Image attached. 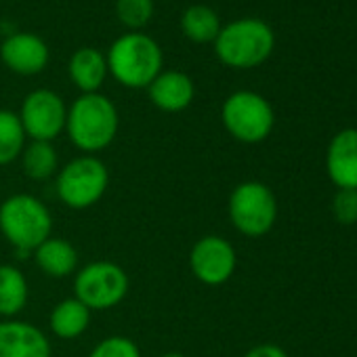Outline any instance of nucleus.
Here are the masks:
<instances>
[{
  "label": "nucleus",
  "instance_id": "1",
  "mask_svg": "<svg viewBox=\"0 0 357 357\" xmlns=\"http://www.w3.org/2000/svg\"><path fill=\"white\" fill-rule=\"evenodd\" d=\"M118 109L114 101L101 93L80 95L68 107L66 132L70 141L89 155L109 147L118 135Z\"/></svg>",
  "mask_w": 357,
  "mask_h": 357
},
{
  "label": "nucleus",
  "instance_id": "2",
  "mask_svg": "<svg viewBox=\"0 0 357 357\" xmlns=\"http://www.w3.org/2000/svg\"><path fill=\"white\" fill-rule=\"evenodd\" d=\"M105 59L109 76L126 89H147L164 63L160 45L145 32L118 36L109 45Z\"/></svg>",
  "mask_w": 357,
  "mask_h": 357
},
{
  "label": "nucleus",
  "instance_id": "3",
  "mask_svg": "<svg viewBox=\"0 0 357 357\" xmlns=\"http://www.w3.org/2000/svg\"><path fill=\"white\" fill-rule=\"evenodd\" d=\"M0 234L17 257H30L53 236V215L36 196L15 194L0 204Z\"/></svg>",
  "mask_w": 357,
  "mask_h": 357
},
{
  "label": "nucleus",
  "instance_id": "4",
  "mask_svg": "<svg viewBox=\"0 0 357 357\" xmlns=\"http://www.w3.org/2000/svg\"><path fill=\"white\" fill-rule=\"evenodd\" d=\"M213 47L223 66L234 70H252L271 57L275 36L263 20L244 17L223 26Z\"/></svg>",
  "mask_w": 357,
  "mask_h": 357
},
{
  "label": "nucleus",
  "instance_id": "5",
  "mask_svg": "<svg viewBox=\"0 0 357 357\" xmlns=\"http://www.w3.org/2000/svg\"><path fill=\"white\" fill-rule=\"evenodd\" d=\"M109 183L107 166L97 155H78L57 170L55 192L61 204L72 211H86L95 206Z\"/></svg>",
  "mask_w": 357,
  "mask_h": 357
},
{
  "label": "nucleus",
  "instance_id": "6",
  "mask_svg": "<svg viewBox=\"0 0 357 357\" xmlns=\"http://www.w3.org/2000/svg\"><path fill=\"white\" fill-rule=\"evenodd\" d=\"M221 122L236 141L252 145L271 135L275 114L263 95L255 91H236L221 107Z\"/></svg>",
  "mask_w": 357,
  "mask_h": 357
},
{
  "label": "nucleus",
  "instance_id": "7",
  "mask_svg": "<svg viewBox=\"0 0 357 357\" xmlns=\"http://www.w3.org/2000/svg\"><path fill=\"white\" fill-rule=\"evenodd\" d=\"M231 225L246 238H263L278 219V200L261 181H244L234 188L227 204Z\"/></svg>",
  "mask_w": 357,
  "mask_h": 357
},
{
  "label": "nucleus",
  "instance_id": "8",
  "mask_svg": "<svg viewBox=\"0 0 357 357\" xmlns=\"http://www.w3.org/2000/svg\"><path fill=\"white\" fill-rule=\"evenodd\" d=\"M126 271L112 261H93L74 275V296L89 311H107L118 307L128 294Z\"/></svg>",
  "mask_w": 357,
  "mask_h": 357
},
{
  "label": "nucleus",
  "instance_id": "9",
  "mask_svg": "<svg viewBox=\"0 0 357 357\" xmlns=\"http://www.w3.org/2000/svg\"><path fill=\"white\" fill-rule=\"evenodd\" d=\"M17 116L28 139L53 143L66 130L68 105L59 93L51 89H36L26 95Z\"/></svg>",
  "mask_w": 357,
  "mask_h": 357
},
{
  "label": "nucleus",
  "instance_id": "10",
  "mask_svg": "<svg viewBox=\"0 0 357 357\" xmlns=\"http://www.w3.org/2000/svg\"><path fill=\"white\" fill-rule=\"evenodd\" d=\"M190 267L196 280L202 284L221 286L234 275L238 267V255L234 244L225 238L204 236L194 244L190 252Z\"/></svg>",
  "mask_w": 357,
  "mask_h": 357
},
{
  "label": "nucleus",
  "instance_id": "11",
  "mask_svg": "<svg viewBox=\"0 0 357 357\" xmlns=\"http://www.w3.org/2000/svg\"><path fill=\"white\" fill-rule=\"evenodd\" d=\"M51 51L49 45L30 32L11 34L0 45V59L3 63L20 76H36L49 63Z\"/></svg>",
  "mask_w": 357,
  "mask_h": 357
},
{
  "label": "nucleus",
  "instance_id": "12",
  "mask_svg": "<svg viewBox=\"0 0 357 357\" xmlns=\"http://www.w3.org/2000/svg\"><path fill=\"white\" fill-rule=\"evenodd\" d=\"M0 357H51L47 334L28 321H0Z\"/></svg>",
  "mask_w": 357,
  "mask_h": 357
},
{
  "label": "nucleus",
  "instance_id": "13",
  "mask_svg": "<svg viewBox=\"0 0 357 357\" xmlns=\"http://www.w3.org/2000/svg\"><path fill=\"white\" fill-rule=\"evenodd\" d=\"M326 170L338 190H357V128H344L332 137Z\"/></svg>",
  "mask_w": 357,
  "mask_h": 357
},
{
  "label": "nucleus",
  "instance_id": "14",
  "mask_svg": "<svg viewBox=\"0 0 357 357\" xmlns=\"http://www.w3.org/2000/svg\"><path fill=\"white\" fill-rule=\"evenodd\" d=\"M149 101L166 114H176L183 112L192 105L196 97V84L194 80L178 70H162L153 82L147 86Z\"/></svg>",
  "mask_w": 357,
  "mask_h": 357
},
{
  "label": "nucleus",
  "instance_id": "15",
  "mask_svg": "<svg viewBox=\"0 0 357 357\" xmlns=\"http://www.w3.org/2000/svg\"><path fill=\"white\" fill-rule=\"evenodd\" d=\"M68 74L70 80L76 84V89L86 95V93H99L107 78V59L105 55L95 49V47H82L78 49L68 63Z\"/></svg>",
  "mask_w": 357,
  "mask_h": 357
},
{
  "label": "nucleus",
  "instance_id": "16",
  "mask_svg": "<svg viewBox=\"0 0 357 357\" xmlns=\"http://www.w3.org/2000/svg\"><path fill=\"white\" fill-rule=\"evenodd\" d=\"M32 255L40 271L49 278H68L78 271V252L63 238L51 236Z\"/></svg>",
  "mask_w": 357,
  "mask_h": 357
},
{
  "label": "nucleus",
  "instance_id": "17",
  "mask_svg": "<svg viewBox=\"0 0 357 357\" xmlns=\"http://www.w3.org/2000/svg\"><path fill=\"white\" fill-rule=\"evenodd\" d=\"M89 324H91V311L76 296L59 301L49 315L51 332L63 340L78 338L80 334L86 332Z\"/></svg>",
  "mask_w": 357,
  "mask_h": 357
},
{
  "label": "nucleus",
  "instance_id": "18",
  "mask_svg": "<svg viewBox=\"0 0 357 357\" xmlns=\"http://www.w3.org/2000/svg\"><path fill=\"white\" fill-rule=\"evenodd\" d=\"M30 298L26 275L15 265H0V317L13 319L20 315Z\"/></svg>",
  "mask_w": 357,
  "mask_h": 357
},
{
  "label": "nucleus",
  "instance_id": "19",
  "mask_svg": "<svg viewBox=\"0 0 357 357\" xmlns=\"http://www.w3.org/2000/svg\"><path fill=\"white\" fill-rule=\"evenodd\" d=\"M181 32L196 45H213L221 32V20L215 9L206 5H192L181 13Z\"/></svg>",
  "mask_w": 357,
  "mask_h": 357
},
{
  "label": "nucleus",
  "instance_id": "20",
  "mask_svg": "<svg viewBox=\"0 0 357 357\" xmlns=\"http://www.w3.org/2000/svg\"><path fill=\"white\" fill-rule=\"evenodd\" d=\"M22 166L32 181H47L59 170L57 149L51 141H30L22 151Z\"/></svg>",
  "mask_w": 357,
  "mask_h": 357
},
{
  "label": "nucleus",
  "instance_id": "21",
  "mask_svg": "<svg viewBox=\"0 0 357 357\" xmlns=\"http://www.w3.org/2000/svg\"><path fill=\"white\" fill-rule=\"evenodd\" d=\"M26 141L28 137L20 116L11 109H0V166L22 158Z\"/></svg>",
  "mask_w": 357,
  "mask_h": 357
},
{
  "label": "nucleus",
  "instance_id": "22",
  "mask_svg": "<svg viewBox=\"0 0 357 357\" xmlns=\"http://www.w3.org/2000/svg\"><path fill=\"white\" fill-rule=\"evenodd\" d=\"M153 0H116V17L128 32H141L153 20Z\"/></svg>",
  "mask_w": 357,
  "mask_h": 357
},
{
  "label": "nucleus",
  "instance_id": "23",
  "mask_svg": "<svg viewBox=\"0 0 357 357\" xmlns=\"http://www.w3.org/2000/svg\"><path fill=\"white\" fill-rule=\"evenodd\" d=\"M89 357H141V349L128 336H107L93 347Z\"/></svg>",
  "mask_w": 357,
  "mask_h": 357
},
{
  "label": "nucleus",
  "instance_id": "24",
  "mask_svg": "<svg viewBox=\"0 0 357 357\" xmlns=\"http://www.w3.org/2000/svg\"><path fill=\"white\" fill-rule=\"evenodd\" d=\"M332 215L340 225L357 223V190H338L332 200Z\"/></svg>",
  "mask_w": 357,
  "mask_h": 357
},
{
  "label": "nucleus",
  "instance_id": "25",
  "mask_svg": "<svg viewBox=\"0 0 357 357\" xmlns=\"http://www.w3.org/2000/svg\"><path fill=\"white\" fill-rule=\"evenodd\" d=\"M244 357H288V353L278 344H257Z\"/></svg>",
  "mask_w": 357,
  "mask_h": 357
},
{
  "label": "nucleus",
  "instance_id": "26",
  "mask_svg": "<svg viewBox=\"0 0 357 357\" xmlns=\"http://www.w3.org/2000/svg\"><path fill=\"white\" fill-rule=\"evenodd\" d=\"M160 357H185L183 353H176V351H170V353H162Z\"/></svg>",
  "mask_w": 357,
  "mask_h": 357
}]
</instances>
